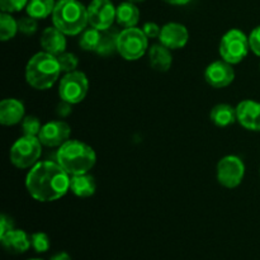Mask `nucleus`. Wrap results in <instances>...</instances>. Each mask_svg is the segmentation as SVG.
<instances>
[{
	"mask_svg": "<svg viewBox=\"0 0 260 260\" xmlns=\"http://www.w3.org/2000/svg\"><path fill=\"white\" fill-rule=\"evenodd\" d=\"M101 35L102 30L96 29V28H85L81 32L80 38H79V45L84 51H93L96 52L99 47V42H101Z\"/></svg>",
	"mask_w": 260,
	"mask_h": 260,
	"instance_id": "b1692460",
	"label": "nucleus"
},
{
	"mask_svg": "<svg viewBox=\"0 0 260 260\" xmlns=\"http://www.w3.org/2000/svg\"><path fill=\"white\" fill-rule=\"evenodd\" d=\"M89 81L88 78L81 71H71L61 79L58 85V95L61 101H65L70 104H78L84 101L88 94Z\"/></svg>",
	"mask_w": 260,
	"mask_h": 260,
	"instance_id": "6e6552de",
	"label": "nucleus"
},
{
	"mask_svg": "<svg viewBox=\"0 0 260 260\" xmlns=\"http://www.w3.org/2000/svg\"><path fill=\"white\" fill-rule=\"evenodd\" d=\"M249 46L256 56H260V25L251 30L249 36Z\"/></svg>",
	"mask_w": 260,
	"mask_h": 260,
	"instance_id": "7c9ffc66",
	"label": "nucleus"
},
{
	"mask_svg": "<svg viewBox=\"0 0 260 260\" xmlns=\"http://www.w3.org/2000/svg\"><path fill=\"white\" fill-rule=\"evenodd\" d=\"M32 248L37 253H46L50 249V239L45 233H35L30 236Z\"/></svg>",
	"mask_w": 260,
	"mask_h": 260,
	"instance_id": "cd10ccee",
	"label": "nucleus"
},
{
	"mask_svg": "<svg viewBox=\"0 0 260 260\" xmlns=\"http://www.w3.org/2000/svg\"><path fill=\"white\" fill-rule=\"evenodd\" d=\"M236 118L244 128L249 131H260V103L246 99L236 107Z\"/></svg>",
	"mask_w": 260,
	"mask_h": 260,
	"instance_id": "4468645a",
	"label": "nucleus"
},
{
	"mask_svg": "<svg viewBox=\"0 0 260 260\" xmlns=\"http://www.w3.org/2000/svg\"><path fill=\"white\" fill-rule=\"evenodd\" d=\"M189 33L188 29L180 23H168L162 25L161 32H160L159 41L161 45L168 47L169 50H179L183 48L188 42Z\"/></svg>",
	"mask_w": 260,
	"mask_h": 260,
	"instance_id": "ddd939ff",
	"label": "nucleus"
},
{
	"mask_svg": "<svg viewBox=\"0 0 260 260\" xmlns=\"http://www.w3.org/2000/svg\"><path fill=\"white\" fill-rule=\"evenodd\" d=\"M245 165L243 160L235 155L222 157L217 164V180L225 188H236L243 182Z\"/></svg>",
	"mask_w": 260,
	"mask_h": 260,
	"instance_id": "1a4fd4ad",
	"label": "nucleus"
},
{
	"mask_svg": "<svg viewBox=\"0 0 260 260\" xmlns=\"http://www.w3.org/2000/svg\"><path fill=\"white\" fill-rule=\"evenodd\" d=\"M86 9L89 25L99 30L111 28L116 20L117 8L111 0H91Z\"/></svg>",
	"mask_w": 260,
	"mask_h": 260,
	"instance_id": "9d476101",
	"label": "nucleus"
},
{
	"mask_svg": "<svg viewBox=\"0 0 260 260\" xmlns=\"http://www.w3.org/2000/svg\"><path fill=\"white\" fill-rule=\"evenodd\" d=\"M3 248L12 254H23L30 248V238L23 230H15L0 236Z\"/></svg>",
	"mask_w": 260,
	"mask_h": 260,
	"instance_id": "f3484780",
	"label": "nucleus"
},
{
	"mask_svg": "<svg viewBox=\"0 0 260 260\" xmlns=\"http://www.w3.org/2000/svg\"><path fill=\"white\" fill-rule=\"evenodd\" d=\"M210 119L217 127H228L231 126L236 118V108L231 107L230 104H217L211 109Z\"/></svg>",
	"mask_w": 260,
	"mask_h": 260,
	"instance_id": "412c9836",
	"label": "nucleus"
},
{
	"mask_svg": "<svg viewBox=\"0 0 260 260\" xmlns=\"http://www.w3.org/2000/svg\"><path fill=\"white\" fill-rule=\"evenodd\" d=\"M52 23L68 36H76L89 24L88 9L78 0H60L52 13Z\"/></svg>",
	"mask_w": 260,
	"mask_h": 260,
	"instance_id": "20e7f679",
	"label": "nucleus"
},
{
	"mask_svg": "<svg viewBox=\"0 0 260 260\" xmlns=\"http://www.w3.org/2000/svg\"><path fill=\"white\" fill-rule=\"evenodd\" d=\"M38 24H37V19L36 18L29 17H22L20 19H18V29L19 32H22L23 35L30 36L37 30Z\"/></svg>",
	"mask_w": 260,
	"mask_h": 260,
	"instance_id": "c85d7f7f",
	"label": "nucleus"
},
{
	"mask_svg": "<svg viewBox=\"0 0 260 260\" xmlns=\"http://www.w3.org/2000/svg\"><path fill=\"white\" fill-rule=\"evenodd\" d=\"M24 117V104L14 98L4 99L0 103V123L3 126H14Z\"/></svg>",
	"mask_w": 260,
	"mask_h": 260,
	"instance_id": "dca6fc26",
	"label": "nucleus"
},
{
	"mask_svg": "<svg viewBox=\"0 0 260 260\" xmlns=\"http://www.w3.org/2000/svg\"><path fill=\"white\" fill-rule=\"evenodd\" d=\"M55 0H29L25 7L27 14L36 19H45L48 15H52L56 7Z\"/></svg>",
	"mask_w": 260,
	"mask_h": 260,
	"instance_id": "5701e85b",
	"label": "nucleus"
},
{
	"mask_svg": "<svg viewBox=\"0 0 260 260\" xmlns=\"http://www.w3.org/2000/svg\"><path fill=\"white\" fill-rule=\"evenodd\" d=\"M61 68L57 56L48 52H38L30 57L25 66V80L37 90H46L53 86L60 76Z\"/></svg>",
	"mask_w": 260,
	"mask_h": 260,
	"instance_id": "7ed1b4c3",
	"label": "nucleus"
},
{
	"mask_svg": "<svg viewBox=\"0 0 260 260\" xmlns=\"http://www.w3.org/2000/svg\"><path fill=\"white\" fill-rule=\"evenodd\" d=\"M57 2H60V0H57Z\"/></svg>",
	"mask_w": 260,
	"mask_h": 260,
	"instance_id": "58836bf2",
	"label": "nucleus"
},
{
	"mask_svg": "<svg viewBox=\"0 0 260 260\" xmlns=\"http://www.w3.org/2000/svg\"><path fill=\"white\" fill-rule=\"evenodd\" d=\"M205 79L213 88H225L235 79V70L233 69V65L226 61H215L206 69Z\"/></svg>",
	"mask_w": 260,
	"mask_h": 260,
	"instance_id": "f8f14e48",
	"label": "nucleus"
},
{
	"mask_svg": "<svg viewBox=\"0 0 260 260\" xmlns=\"http://www.w3.org/2000/svg\"><path fill=\"white\" fill-rule=\"evenodd\" d=\"M50 260H71V256L68 253H65V251H61V253H57L51 256Z\"/></svg>",
	"mask_w": 260,
	"mask_h": 260,
	"instance_id": "f704fd0d",
	"label": "nucleus"
},
{
	"mask_svg": "<svg viewBox=\"0 0 260 260\" xmlns=\"http://www.w3.org/2000/svg\"><path fill=\"white\" fill-rule=\"evenodd\" d=\"M29 0H0V9L5 13L20 12L23 8L27 7Z\"/></svg>",
	"mask_w": 260,
	"mask_h": 260,
	"instance_id": "c756f323",
	"label": "nucleus"
},
{
	"mask_svg": "<svg viewBox=\"0 0 260 260\" xmlns=\"http://www.w3.org/2000/svg\"><path fill=\"white\" fill-rule=\"evenodd\" d=\"M71 112H73V104L68 103L65 101H61V103L57 106V109H56V113L61 118H65V117L70 116Z\"/></svg>",
	"mask_w": 260,
	"mask_h": 260,
	"instance_id": "72a5a7b5",
	"label": "nucleus"
},
{
	"mask_svg": "<svg viewBox=\"0 0 260 260\" xmlns=\"http://www.w3.org/2000/svg\"><path fill=\"white\" fill-rule=\"evenodd\" d=\"M162 2H165L167 4L170 5H185L188 4L190 0H162Z\"/></svg>",
	"mask_w": 260,
	"mask_h": 260,
	"instance_id": "c9c22d12",
	"label": "nucleus"
},
{
	"mask_svg": "<svg viewBox=\"0 0 260 260\" xmlns=\"http://www.w3.org/2000/svg\"><path fill=\"white\" fill-rule=\"evenodd\" d=\"M119 33L121 32L114 27L102 30L101 42H99L96 53H99L101 56H109L116 52V51H118Z\"/></svg>",
	"mask_w": 260,
	"mask_h": 260,
	"instance_id": "4be33fe9",
	"label": "nucleus"
},
{
	"mask_svg": "<svg viewBox=\"0 0 260 260\" xmlns=\"http://www.w3.org/2000/svg\"><path fill=\"white\" fill-rule=\"evenodd\" d=\"M58 63H60L61 71L63 73H71V71H75L76 68L79 65L78 56L74 55L71 52H63L61 55L57 56Z\"/></svg>",
	"mask_w": 260,
	"mask_h": 260,
	"instance_id": "a878e982",
	"label": "nucleus"
},
{
	"mask_svg": "<svg viewBox=\"0 0 260 260\" xmlns=\"http://www.w3.org/2000/svg\"><path fill=\"white\" fill-rule=\"evenodd\" d=\"M116 20L119 25L124 28L136 27L140 20V10L135 3L124 2L117 7Z\"/></svg>",
	"mask_w": 260,
	"mask_h": 260,
	"instance_id": "aec40b11",
	"label": "nucleus"
},
{
	"mask_svg": "<svg viewBox=\"0 0 260 260\" xmlns=\"http://www.w3.org/2000/svg\"><path fill=\"white\" fill-rule=\"evenodd\" d=\"M13 229H14V223H13L12 218L8 217L7 215H2V217H0V236L5 235Z\"/></svg>",
	"mask_w": 260,
	"mask_h": 260,
	"instance_id": "473e14b6",
	"label": "nucleus"
},
{
	"mask_svg": "<svg viewBox=\"0 0 260 260\" xmlns=\"http://www.w3.org/2000/svg\"><path fill=\"white\" fill-rule=\"evenodd\" d=\"M18 30V20H15L10 13L3 12L0 15V40L4 42L12 40Z\"/></svg>",
	"mask_w": 260,
	"mask_h": 260,
	"instance_id": "393cba45",
	"label": "nucleus"
},
{
	"mask_svg": "<svg viewBox=\"0 0 260 260\" xmlns=\"http://www.w3.org/2000/svg\"><path fill=\"white\" fill-rule=\"evenodd\" d=\"M142 30L146 35L147 38H159L160 32H161V28L154 22H147L145 23L144 27H142Z\"/></svg>",
	"mask_w": 260,
	"mask_h": 260,
	"instance_id": "2f4dec72",
	"label": "nucleus"
},
{
	"mask_svg": "<svg viewBox=\"0 0 260 260\" xmlns=\"http://www.w3.org/2000/svg\"><path fill=\"white\" fill-rule=\"evenodd\" d=\"M41 128H42V126H41V122L37 117L28 116L23 118L22 131L23 135H25V136H38Z\"/></svg>",
	"mask_w": 260,
	"mask_h": 260,
	"instance_id": "bb28decb",
	"label": "nucleus"
},
{
	"mask_svg": "<svg viewBox=\"0 0 260 260\" xmlns=\"http://www.w3.org/2000/svg\"><path fill=\"white\" fill-rule=\"evenodd\" d=\"M96 184L94 177L89 175L88 173L79 175H71L70 178V190L75 196L81 198L90 197L95 193Z\"/></svg>",
	"mask_w": 260,
	"mask_h": 260,
	"instance_id": "6ab92c4d",
	"label": "nucleus"
},
{
	"mask_svg": "<svg viewBox=\"0 0 260 260\" xmlns=\"http://www.w3.org/2000/svg\"><path fill=\"white\" fill-rule=\"evenodd\" d=\"M65 33L53 25V27L46 28L41 35V47L45 52L51 55L58 56L65 52L66 50V38Z\"/></svg>",
	"mask_w": 260,
	"mask_h": 260,
	"instance_id": "2eb2a0df",
	"label": "nucleus"
},
{
	"mask_svg": "<svg viewBox=\"0 0 260 260\" xmlns=\"http://www.w3.org/2000/svg\"><path fill=\"white\" fill-rule=\"evenodd\" d=\"M149 62L154 70L165 73L170 69L173 63V57L170 50L164 45H152L149 48Z\"/></svg>",
	"mask_w": 260,
	"mask_h": 260,
	"instance_id": "a211bd4d",
	"label": "nucleus"
},
{
	"mask_svg": "<svg viewBox=\"0 0 260 260\" xmlns=\"http://www.w3.org/2000/svg\"><path fill=\"white\" fill-rule=\"evenodd\" d=\"M70 175L57 161H38L25 178V188L38 202H53L70 190Z\"/></svg>",
	"mask_w": 260,
	"mask_h": 260,
	"instance_id": "f257e3e1",
	"label": "nucleus"
},
{
	"mask_svg": "<svg viewBox=\"0 0 260 260\" xmlns=\"http://www.w3.org/2000/svg\"><path fill=\"white\" fill-rule=\"evenodd\" d=\"M149 47V38L137 27L124 28L118 37L117 52L127 61H136L145 55Z\"/></svg>",
	"mask_w": 260,
	"mask_h": 260,
	"instance_id": "423d86ee",
	"label": "nucleus"
},
{
	"mask_svg": "<svg viewBox=\"0 0 260 260\" xmlns=\"http://www.w3.org/2000/svg\"><path fill=\"white\" fill-rule=\"evenodd\" d=\"M28 260H42V259H28Z\"/></svg>",
	"mask_w": 260,
	"mask_h": 260,
	"instance_id": "4c0bfd02",
	"label": "nucleus"
},
{
	"mask_svg": "<svg viewBox=\"0 0 260 260\" xmlns=\"http://www.w3.org/2000/svg\"><path fill=\"white\" fill-rule=\"evenodd\" d=\"M42 154V144L38 136H25L13 144L10 149V161L18 169H28L35 167Z\"/></svg>",
	"mask_w": 260,
	"mask_h": 260,
	"instance_id": "39448f33",
	"label": "nucleus"
},
{
	"mask_svg": "<svg viewBox=\"0 0 260 260\" xmlns=\"http://www.w3.org/2000/svg\"><path fill=\"white\" fill-rule=\"evenodd\" d=\"M128 2L135 3V4H136V3H142V2H145V0H128Z\"/></svg>",
	"mask_w": 260,
	"mask_h": 260,
	"instance_id": "e433bc0d",
	"label": "nucleus"
},
{
	"mask_svg": "<svg viewBox=\"0 0 260 260\" xmlns=\"http://www.w3.org/2000/svg\"><path fill=\"white\" fill-rule=\"evenodd\" d=\"M56 161L69 175L85 174L95 165L96 155L93 147L78 140H69L61 145L56 154Z\"/></svg>",
	"mask_w": 260,
	"mask_h": 260,
	"instance_id": "f03ea898",
	"label": "nucleus"
},
{
	"mask_svg": "<svg viewBox=\"0 0 260 260\" xmlns=\"http://www.w3.org/2000/svg\"><path fill=\"white\" fill-rule=\"evenodd\" d=\"M71 135V128L63 121H51L47 122L41 128L38 139L43 146L47 147H60L61 145L69 141Z\"/></svg>",
	"mask_w": 260,
	"mask_h": 260,
	"instance_id": "9b49d317",
	"label": "nucleus"
},
{
	"mask_svg": "<svg viewBox=\"0 0 260 260\" xmlns=\"http://www.w3.org/2000/svg\"><path fill=\"white\" fill-rule=\"evenodd\" d=\"M249 37L240 29H230L222 36L220 42V55L223 61L235 65L241 62L249 52Z\"/></svg>",
	"mask_w": 260,
	"mask_h": 260,
	"instance_id": "0eeeda50",
	"label": "nucleus"
}]
</instances>
